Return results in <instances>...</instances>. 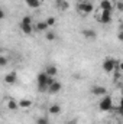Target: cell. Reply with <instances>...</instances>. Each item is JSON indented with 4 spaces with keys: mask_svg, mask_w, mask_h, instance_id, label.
Segmentation results:
<instances>
[{
    "mask_svg": "<svg viewBox=\"0 0 123 124\" xmlns=\"http://www.w3.org/2000/svg\"><path fill=\"white\" fill-rule=\"evenodd\" d=\"M45 22H46V25L51 28V26H54V25H55V17H48Z\"/></svg>",
    "mask_w": 123,
    "mask_h": 124,
    "instance_id": "22",
    "label": "cell"
},
{
    "mask_svg": "<svg viewBox=\"0 0 123 124\" xmlns=\"http://www.w3.org/2000/svg\"><path fill=\"white\" fill-rule=\"evenodd\" d=\"M31 105H32L31 100H20V101H19V107H20V108H29Z\"/></svg>",
    "mask_w": 123,
    "mask_h": 124,
    "instance_id": "18",
    "label": "cell"
},
{
    "mask_svg": "<svg viewBox=\"0 0 123 124\" xmlns=\"http://www.w3.org/2000/svg\"><path fill=\"white\" fill-rule=\"evenodd\" d=\"M81 35L84 36V38H87V39H90V40H94L96 38H97V33L91 29H84V31H81Z\"/></svg>",
    "mask_w": 123,
    "mask_h": 124,
    "instance_id": "10",
    "label": "cell"
},
{
    "mask_svg": "<svg viewBox=\"0 0 123 124\" xmlns=\"http://www.w3.org/2000/svg\"><path fill=\"white\" fill-rule=\"evenodd\" d=\"M91 93L96 97H104V95H107V88L103 85H94L91 88Z\"/></svg>",
    "mask_w": 123,
    "mask_h": 124,
    "instance_id": "6",
    "label": "cell"
},
{
    "mask_svg": "<svg viewBox=\"0 0 123 124\" xmlns=\"http://www.w3.org/2000/svg\"><path fill=\"white\" fill-rule=\"evenodd\" d=\"M49 113H51V114H60V113H61V107H60L58 104H52V105L49 107Z\"/></svg>",
    "mask_w": 123,
    "mask_h": 124,
    "instance_id": "17",
    "label": "cell"
},
{
    "mask_svg": "<svg viewBox=\"0 0 123 124\" xmlns=\"http://www.w3.org/2000/svg\"><path fill=\"white\" fill-rule=\"evenodd\" d=\"M36 124H49V120H48L46 117H39V118L36 120Z\"/></svg>",
    "mask_w": 123,
    "mask_h": 124,
    "instance_id": "20",
    "label": "cell"
},
{
    "mask_svg": "<svg viewBox=\"0 0 123 124\" xmlns=\"http://www.w3.org/2000/svg\"><path fill=\"white\" fill-rule=\"evenodd\" d=\"M71 124H75V123H71Z\"/></svg>",
    "mask_w": 123,
    "mask_h": 124,
    "instance_id": "33",
    "label": "cell"
},
{
    "mask_svg": "<svg viewBox=\"0 0 123 124\" xmlns=\"http://www.w3.org/2000/svg\"><path fill=\"white\" fill-rule=\"evenodd\" d=\"M0 17H1V19H4V10H1V12H0Z\"/></svg>",
    "mask_w": 123,
    "mask_h": 124,
    "instance_id": "29",
    "label": "cell"
},
{
    "mask_svg": "<svg viewBox=\"0 0 123 124\" xmlns=\"http://www.w3.org/2000/svg\"><path fill=\"white\" fill-rule=\"evenodd\" d=\"M113 7H114V4H113V1H110V0H103V1H100V10H109V12H112Z\"/></svg>",
    "mask_w": 123,
    "mask_h": 124,
    "instance_id": "9",
    "label": "cell"
},
{
    "mask_svg": "<svg viewBox=\"0 0 123 124\" xmlns=\"http://www.w3.org/2000/svg\"><path fill=\"white\" fill-rule=\"evenodd\" d=\"M107 124H112V123H107Z\"/></svg>",
    "mask_w": 123,
    "mask_h": 124,
    "instance_id": "32",
    "label": "cell"
},
{
    "mask_svg": "<svg viewBox=\"0 0 123 124\" xmlns=\"http://www.w3.org/2000/svg\"><path fill=\"white\" fill-rule=\"evenodd\" d=\"M81 1H84V0H77V3H81Z\"/></svg>",
    "mask_w": 123,
    "mask_h": 124,
    "instance_id": "31",
    "label": "cell"
},
{
    "mask_svg": "<svg viewBox=\"0 0 123 124\" xmlns=\"http://www.w3.org/2000/svg\"><path fill=\"white\" fill-rule=\"evenodd\" d=\"M120 77H122V72H120V71H114V74H113V81H119Z\"/></svg>",
    "mask_w": 123,
    "mask_h": 124,
    "instance_id": "23",
    "label": "cell"
},
{
    "mask_svg": "<svg viewBox=\"0 0 123 124\" xmlns=\"http://www.w3.org/2000/svg\"><path fill=\"white\" fill-rule=\"evenodd\" d=\"M52 82H54L52 77H49L45 71L38 74V88H39V91H46Z\"/></svg>",
    "mask_w": 123,
    "mask_h": 124,
    "instance_id": "1",
    "label": "cell"
},
{
    "mask_svg": "<svg viewBox=\"0 0 123 124\" xmlns=\"http://www.w3.org/2000/svg\"><path fill=\"white\" fill-rule=\"evenodd\" d=\"M16 79H18V74H16L15 71L9 72V74L4 77V82H6V84H9V85H13V84L16 82Z\"/></svg>",
    "mask_w": 123,
    "mask_h": 124,
    "instance_id": "7",
    "label": "cell"
},
{
    "mask_svg": "<svg viewBox=\"0 0 123 124\" xmlns=\"http://www.w3.org/2000/svg\"><path fill=\"white\" fill-rule=\"evenodd\" d=\"M98 108H100L101 111H110V110L113 108V100H112V97H110V95L101 97V100H100V102H98Z\"/></svg>",
    "mask_w": 123,
    "mask_h": 124,
    "instance_id": "3",
    "label": "cell"
},
{
    "mask_svg": "<svg viewBox=\"0 0 123 124\" xmlns=\"http://www.w3.org/2000/svg\"><path fill=\"white\" fill-rule=\"evenodd\" d=\"M45 38H46V40H54L55 39V33L54 32H51V31H48V32H45Z\"/></svg>",
    "mask_w": 123,
    "mask_h": 124,
    "instance_id": "19",
    "label": "cell"
},
{
    "mask_svg": "<svg viewBox=\"0 0 123 124\" xmlns=\"http://www.w3.org/2000/svg\"><path fill=\"white\" fill-rule=\"evenodd\" d=\"M119 65H120V61H117V59H114V58H110V56L104 58V59H103V63H101V66H103V69H104L106 72L119 71Z\"/></svg>",
    "mask_w": 123,
    "mask_h": 124,
    "instance_id": "2",
    "label": "cell"
},
{
    "mask_svg": "<svg viewBox=\"0 0 123 124\" xmlns=\"http://www.w3.org/2000/svg\"><path fill=\"white\" fill-rule=\"evenodd\" d=\"M77 10H78L80 13H83V15H90L93 10H94V6H93L91 1L84 0V1H81V3L77 4Z\"/></svg>",
    "mask_w": 123,
    "mask_h": 124,
    "instance_id": "4",
    "label": "cell"
},
{
    "mask_svg": "<svg viewBox=\"0 0 123 124\" xmlns=\"http://www.w3.org/2000/svg\"><path fill=\"white\" fill-rule=\"evenodd\" d=\"M45 72H46L49 77H55V75L58 74V68H57L55 65H48V66L45 68Z\"/></svg>",
    "mask_w": 123,
    "mask_h": 124,
    "instance_id": "12",
    "label": "cell"
},
{
    "mask_svg": "<svg viewBox=\"0 0 123 124\" xmlns=\"http://www.w3.org/2000/svg\"><path fill=\"white\" fill-rule=\"evenodd\" d=\"M20 31L25 35H31L33 32V25H28V23H20Z\"/></svg>",
    "mask_w": 123,
    "mask_h": 124,
    "instance_id": "13",
    "label": "cell"
},
{
    "mask_svg": "<svg viewBox=\"0 0 123 124\" xmlns=\"http://www.w3.org/2000/svg\"><path fill=\"white\" fill-rule=\"evenodd\" d=\"M119 114L123 117V97L120 98V104H119Z\"/></svg>",
    "mask_w": 123,
    "mask_h": 124,
    "instance_id": "24",
    "label": "cell"
},
{
    "mask_svg": "<svg viewBox=\"0 0 123 124\" xmlns=\"http://www.w3.org/2000/svg\"><path fill=\"white\" fill-rule=\"evenodd\" d=\"M62 88V84L60 82V81H54L51 85H49V88H48V91L51 94H58L60 91H61Z\"/></svg>",
    "mask_w": 123,
    "mask_h": 124,
    "instance_id": "8",
    "label": "cell"
},
{
    "mask_svg": "<svg viewBox=\"0 0 123 124\" xmlns=\"http://www.w3.org/2000/svg\"><path fill=\"white\" fill-rule=\"evenodd\" d=\"M114 6H116V9H117V10L123 12V1H117V3H116Z\"/></svg>",
    "mask_w": 123,
    "mask_h": 124,
    "instance_id": "25",
    "label": "cell"
},
{
    "mask_svg": "<svg viewBox=\"0 0 123 124\" xmlns=\"http://www.w3.org/2000/svg\"><path fill=\"white\" fill-rule=\"evenodd\" d=\"M0 63H1V66H4V65H6V63H7V58H6V56H3V55H1V56H0Z\"/></svg>",
    "mask_w": 123,
    "mask_h": 124,
    "instance_id": "26",
    "label": "cell"
},
{
    "mask_svg": "<svg viewBox=\"0 0 123 124\" xmlns=\"http://www.w3.org/2000/svg\"><path fill=\"white\" fill-rule=\"evenodd\" d=\"M117 39H119L120 42H123V32H120V33H119V36H117Z\"/></svg>",
    "mask_w": 123,
    "mask_h": 124,
    "instance_id": "27",
    "label": "cell"
},
{
    "mask_svg": "<svg viewBox=\"0 0 123 124\" xmlns=\"http://www.w3.org/2000/svg\"><path fill=\"white\" fill-rule=\"evenodd\" d=\"M119 71L123 72V61H120V65H119Z\"/></svg>",
    "mask_w": 123,
    "mask_h": 124,
    "instance_id": "28",
    "label": "cell"
},
{
    "mask_svg": "<svg viewBox=\"0 0 123 124\" xmlns=\"http://www.w3.org/2000/svg\"><path fill=\"white\" fill-rule=\"evenodd\" d=\"M26 1V4L32 7V9H38L39 6H41V0H25Z\"/></svg>",
    "mask_w": 123,
    "mask_h": 124,
    "instance_id": "15",
    "label": "cell"
},
{
    "mask_svg": "<svg viewBox=\"0 0 123 124\" xmlns=\"http://www.w3.org/2000/svg\"><path fill=\"white\" fill-rule=\"evenodd\" d=\"M97 20H98L100 23H104V25L110 23V22H112V12H109V10H101L100 16H97Z\"/></svg>",
    "mask_w": 123,
    "mask_h": 124,
    "instance_id": "5",
    "label": "cell"
},
{
    "mask_svg": "<svg viewBox=\"0 0 123 124\" xmlns=\"http://www.w3.org/2000/svg\"><path fill=\"white\" fill-rule=\"evenodd\" d=\"M55 7L60 9V10H67L70 7V4H68L67 0H55Z\"/></svg>",
    "mask_w": 123,
    "mask_h": 124,
    "instance_id": "11",
    "label": "cell"
},
{
    "mask_svg": "<svg viewBox=\"0 0 123 124\" xmlns=\"http://www.w3.org/2000/svg\"><path fill=\"white\" fill-rule=\"evenodd\" d=\"M48 25H46V22H38L36 25H35V29L38 32H48Z\"/></svg>",
    "mask_w": 123,
    "mask_h": 124,
    "instance_id": "14",
    "label": "cell"
},
{
    "mask_svg": "<svg viewBox=\"0 0 123 124\" xmlns=\"http://www.w3.org/2000/svg\"><path fill=\"white\" fill-rule=\"evenodd\" d=\"M120 95L123 97V87H122V90H120Z\"/></svg>",
    "mask_w": 123,
    "mask_h": 124,
    "instance_id": "30",
    "label": "cell"
},
{
    "mask_svg": "<svg viewBox=\"0 0 123 124\" xmlns=\"http://www.w3.org/2000/svg\"><path fill=\"white\" fill-rule=\"evenodd\" d=\"M7 108L15 111V110H18V108H20V107H19V102H16L15 100H10V101L7 102Z\"/></svg>",
    "mask_w": 123,
    "mask_h": 124,
    "instance_id": "16",
    "label": "cell"
},
{
    "mask_svg": "<svg viewBox=\"0 0 123 124\" xmlns=\"http://www.w3.org/2000/svg\"><path fill=\"white\" fill-rule=\"evenodd\" d=\"M100 1H103V0H100Z\"/></svg>",
    "mask_w": 123,
    "mask_h": 124,
    "instance_id": "34",
    "label": "cell"
},
{
    "mask_svg": "<svg viewBox=\"0 0 123 124\" xmlns=\"http://www.w3.org/2000/svg\"><path fill=\"white\" fill-rule=\"evenodd\" d=\"M20 23H28V25H32V17L31 16H23V19H22V22Z\"/></svg>",
    "mask_w": 123,
    "mask_h": 124,
    "instance_id": "21",
    "label": "cell"
}]
</instances>
